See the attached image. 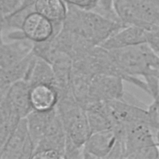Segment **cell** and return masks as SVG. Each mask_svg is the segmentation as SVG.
<instances>
[{"label": "cell", "instance_id": "1", "mask_svg": "<svg viewBox=\"0 0 159 159\" xmlns=\"http://www.w3.org/2000/svg\"><path fill=\"white\" fill-rule=\"evenodd\" d=\"M109 51L115 64L122 73L124 80L149 94L148 88L145 81L155 78L152 76V70L158 54L146 43Z\"/></svg>", "mask_w": 159, "mask_h": 159}, {"label": "cell", "instance_id": "2", "mask_svg": "<svg viewBox=\"0 0 159 159\" xmlns=\"http://www.w3.org/2000/svg\"><path fill=\"white\" fill-rule=\"evenodd\" d=\"M125 26L127 25L107 19L91 10L67 4V13L62 27L99 45Z\"/></svg>", "mask_w": 159, "mask_h": 159}, {"label": "cell", "instance_id": "3", "mask_svg": "<svg viewBox=\"0 0 159 159\" xmlns=\"http://www.w3.org/2000/svg\"><path fill=\"white\" fill-rule=\"evenodd\" d=\"M56 109L64 125L68 139L84 145L91 134L86 110L77 102L71 91L60 96Z\"/></svg>", "mask_w": 159, "mask_h": 159}, {"label": "cell", "instance_id": "4", "mask_svg": "<svg viewBox=\"0 0 159 159\" xmlns=\"http://www.w3.org/2000/svg\"><path fill=\"white\" fill-rule=\"evenodd\" d=\"M125 158H159V150L155 134L147 122L125 124Z\"/></svg>", "mask_w": 159, "mask_h": 159}, {"label": "cell", "instance_id": "5", "mask_svg": "<svg viewBox=\"0 0 159 159\" xmlns=\"http://www.w3.org/2000/svg\"><path fill=\"white\" fill-rule=\"evenodd\" d=\"M73 67L91 76L113 75L124 80V76L115 64L110 52L100 45L94 46L83 58L73 61Z\"/></svg>", "mask_w": 159, "mask_h": 159}, {"label": "cell", "instance_id": "6", "mask_svg": "<svg viewBox=\"0 0 159 159\" xmlns=\"http://www.w3.org/2000/svg\"><path fill=\"white\" fill-rule=\"evenodd\" d=\"M34 152L26 118H22L5 144L0 148V159L32 158Z\"/></svg>", "mask_w": 159, "mask_h": 159}, {"label": "cell", "instance_id": "7", "mask_svg": "<svg viewBox=\"0 0 159 159\" xmlns=\"http://www.w3.org/2000/svg\"><path fill=\"white\" fill-rule=\"evenodd\" d=\"M123 81L122 78L113 75L93 76L90 85L89 103L88 106L94 102L122 99L125 93Z\"/></svg>", "mask_w": 159, "mask_h": 159}, {"label": "cell", "instance_id": "8", "mask_svg": "<svg viewBox=\"0 0 159 159\" xmlns=\"http://www.w3.org/2000/svg\"><path fill=\"white\" fill-rule=\"evenodd\" d=\"M62 27L63 23L55 24L35 11L26 17L21 30L27 39L40 43L52 40Z\"/></svg>", "mask_w": 159, "mask_h": 159}, {"label": "cell", "instance_id": "9", "mask_svg": "<svg viewBox=\"0 0 159 159\" xmlns=\"http://www.w3.org/2000/svg\"><path fill=\"white\" fill-rule=\"evenodd\" d=\"M105 102L112 117V125L115 123L125 125L137 122H147L149 124L148 107L145 108L142 105L135 104L123 99Z\"/></svg>", "mask_w": 159, "mask_h": 159}, {"label": "cell", "instance_id": "10", "mask_svg": "<svg viewBox=\"0 0 159 159\" xmlns=\"http://www.w3.org/2000/svg\"><path fill=\"white\" fill-rule=\"evenodd\" d=\"M116 140L112 129L92 132L84 144L83 158H107Z\"/></svg>", "mask_w": 159, "mask_h": 159}, {"label": "cell", "instance_id": "11", "mask_svg": "<svg viewBox=\"0 0 159 159\" xmlns=\"http://www.w3.org/2000/svg\"><path fill=\"white\" fill-rule=\"evenodd\" d=\"M34 42L28 39L5 42L1 40L0 69L11 66L21 61L32 52Z\"/></svg>", "mask_w": 159, "mask_h": 159}, {"label": "cell", "instance_id": "12", "mask_svg": "<svg viewBox=\"0 0 159 159\" xmlns=\"http://www.w3.org/2000/svg\"><path fill=\"white\" fill-rule=\"evenodd\" d=\"M66 141V132L61 119L55 108L45 135L36 146L34 152L43 149H52L61 153L64 157Z\"/></svg>", "mask_w": 159, "mask_h": 159}, {"label": "cell", "instance_id": "13", "mask_svg": "<svg viewBox=\"0 0 159 159\" xmlns=\"http://www.w3.org/2000/svg\"><path fill=\"white\" fill-rule=\"evenodd\" d=\"M146 43V30L135 25H127L104 41L100 46L111 50Z\"/></svg>", "mask_w": 159, "mask_h": 159}, {"label": "cell", "instance_id": "14", "mask_svg": "<svg viewBox=\"0 0 159 159\" xmlns=\"http://www.w3.org/2000/svg\"><path fill=\"white\" fill-rule=\"evenodd\" d=\"M59 92L53 84L42 83L30 87V101L33 111L47 112L56 108Z\"/></svg>", "mask_w": 159, "mask_h": 159}, {"label": "cell", "instance_id": "15", "mask_svg": "<svg viewBox=\"0 0 159 159\" xmlns=\"http://www.w3.org/2000/svg\"><path fill=\"white\" fill-rule=\"evenodd\" d=\"M30 89L29 84L22 80L12 84L6 93L1 96H5L21 117L24 118L33 111L30 101Z\"/></svg>", "mask_w": 159, "mask_h": 159}, {"label": "cell", "instance_id": "16", "mask_svg": "<svg viewBox=\"0 0 159 159\" xmlns=\"http://www.w3.org/2000/svg\"><path fill=\"white\" fill-rule=\"evenodd\" d=\"M0 148L18 125L22 117L5 96L0 98Z\"/></svg>", "mask_w": 159, "mask_h": 159}, {"label": "cell", "instance_id": "17", "mask_svg": "<svg viewBox=\"0 0 159 159\" xmlns=\"http://www.w3.org/2000/svg\"><path fill=\"white\" fill-rule=\"evenodd\" d=\"M34 52L21 61L6 68L0 69V94H4L14 83L24 79L32 63Z\"/></svg>", "mask_w": 159, "mask_h": 159}, {"label": "cell", "instance_id": "18", "mask_svg": "<svg viewBox=\"0 0 159 159\" xmlns=\"http://www.w3.org/2000/svg\"><path fill=\"white\" fill-rule=\"evenodd\" d=\"M24 80L27 81L30 87L42 83L55 85L54 73L52 65L35 55Z\"/></svg>", "mask_w": 159, "mask_h": 159}, {"label": "cell", "instance_id": "19", "mask_svg": "<svg viewBox=\"0 0 159 159\" xmlns=\"http://www.w3.org/2000/svg\"><path fill=\"white\" fill-rule=\"evenodd\" d=\"M85 110L91 133L112 129V117L105 102L93 103Z\"/></svg>", "mask_w": 159, "mask_h": 159}, {"label": "cell", "instance_id": "20", "mask_svg": "<svg viewBox=\"0 0 159 159\" xmlns=\"http://www.w3.org/2000/svg\"><path fill=\"white\" fill-rule=\"evenodd\" d=\"M55 111V109L47 112L32 111L25 117L29 134L33 143L34 150L43 139Z\"/></svg>", "mask_w": 159, "mask_h": 159}, {"label": "cell", "instance_id": "21", "mask_svg": "<svg viewBox=\"0 0 159 159\" xmlns=\"http://www.w3.org/2000/svg\"><path fill=\"white\" fill-rule=\"evenodd\" d=\"M91 76L73 66L70 89L77 102L85 109L89 103Z\"/></svg>", "mask_w": 159, "mask_h": 159}, {"label": "cell", "instance_id": "22", "mask_svg": "<svg viewBox=\"0 0 159 159\" xmlns=\"http://www.w3.org/2000/svg\"><path fill=\"white\" fill-rule=\"evenodd\" d=\"M36 12L55 24H61L67 13V4L63 0H35Z\"/></svg>", "mask_w": 159, "mask_h": 159}, {"label": "cell", "instance_id": "23", "mask_svg": "<svg viewBox=\"0 0 159 159\" xmlns=\"http://www.w3.org/2000/svg\"><path fill=\"white\" fill-rule=\"evenodd\" d=\"M35 11L34 4H33L12 14L1 17V32H5L14 30H21L26 17L30 12Z\"/></svg>", "mask_w": 159, "mask_h": 159}, {"label": "cell", "instance_id": "24", "mask_svg": "<svg viewBox=\"0 0 159 159\" xmlns=\"http://www.w3.org/2000/svg\"><path fill=\"white\" fill-rule=\"evenodd\" d=\"M89 10L107 19L124 24L116 13L114 0H96Z\"/></svg>", "mask_w": 159, "mask_h": 159}, {"label": "cell", "instance_id": "25", "mask_svg": "<svg viewBox=\"0 0 159 159\" xmlns=\"http://www.w3.org/2000/svg\"><path fill=\"white\" fill-rule=\"evenodd\" d=\"M35 0H0L1 17H6L34 4Z\"/></svg>", "mask_w": 159, "mask_h": 159}, {"label": "cell", "instance_id": "26", "mask_svg": "<svg viewBox=\"0 0 159 159\" xmlns=\"http://www.w3.org/2000/svg\"><path fill=\"white\" fill-rule=\"evenodd\" d=\"M146 43L159 54V25H152L146 29Z\"/></svg>", "mask_w": 159, "mask_h": 159}, {"label": "cell", "instance_id": "27", "mask_svg": "<svg viewBox=\"0 0 159 159\" xmlns=\"http://www.w3.org/2000/svg\"><path fill=\"white\" fill-rule=\"evenodd\" d=\"M84 145H78L67 137L64 151V158H83Z\"/></svg>", "mask_w": 159, "mask_h": 159}, {"label": "cell", "instance_id": "28", "mask_svg": "<svg viewBox=\"0 0 159 159\" xmlns=\"http://www.w3.org/2000/svg\"><path fill=\"white\" fill-rule=\"evenodd\" d=\"M32 158H64L63 155L60 152L52 149H43L34 152Z\"/></svg>", "mask_w": 159, "mask_h": 159}, {"label": "cell", "instance_id": "29", "mask_svg": "<svg viewBox=\"0 0 159 159\" xmlns=\"http://www.w3.org/2000/svg\"><path fill=\"white\" fill-rule=\"evenodd\" d=\"M66 4L89 10L92 8L96 0H63Z\"/></svg>", "mask_w": 159, "mask_h": 159}, {"label": "cell", "instance_id": "30", "mask_svg": "<svg viewBox=\"0 0 159 159\" xmlns=\"http://www.w3.org/2000/svg\"><path fill=\"white\" fill-rule=\"evenodd\" d=\"M152 76L159 80V54L157 55L153 65Z\"/></svg>", "mask_w": 159, "mask_h": 159}, {"label": "cell", "instance_id": "31", "mask_svg": "<svg viewBox=\"0 0 159 159\" xmlns=\"http://www.w3.org/2000/svg\"><path fill=\"white\" fill-rule=\"evenodd\" d=\"M155 139H156V141L157 143V145L158 147V150H159V120L156 125L155 127Z\"/></svg>", "mask_w": 159, "mask_h": 159}, {"label": "cell", "instance_id": "32", "mask_svg": "<svg viewBox=\"0 0 159 159\" xmlns=\"http://www.w3.org/2000/svg\"><path fill=\"white\" fill-rule=\"evenodd\" d=\"M158 25H159V24H158Z\"/></svg>", "mask_w": 159, "mask_h": 159}]
</instances>
